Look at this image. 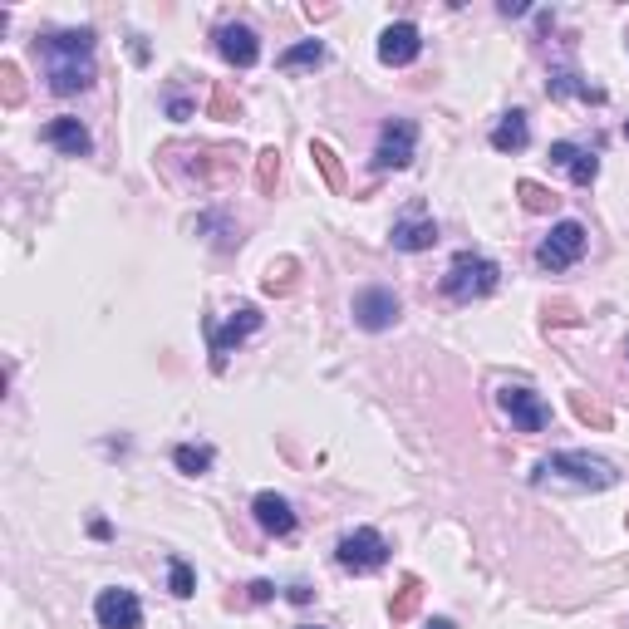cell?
Masks as SVG:
<instances>
[{
	"label": "cell",
	"mask_w": 629,
	"mask_h": 629,
	"mask_svg": "<svg viewBox=\"0 0 629 629\" xmlns=\"http://www.w3.org/2000/svg\"><path fill=\"white\" fill-rule=\"evenodd\" d=\"M35 50L45 59V79H50V89H55L59 99H69V94H84L89 84H94V35L89 30H55V35H45V40H35Z\"/></svg>",
	"instance_id": "1"
},
{
	"label": "cell",
	"mask_w": 629,
	"mask_h": 629,
	"mask_svg": "<svg viewBox=\"0 0 629 629\" xmlns=\"http://www.w3.org/2000/svg\"><path fill=\"white\" fill-rule=\"evenodd\" d=\"M546 477H561L580 492H610L620 482L615 462L595 458V453H551V458L536 462V482H546Z\"/></svg>",
	"instance_id": "2"
},
{
	"label": "cell",
	"mask_w": 629,
	"mask_h": 629,
	"mask_svg": "<svg viewBox=\"0 0 629 629\" xmlns=\"http://www.w3.org/2000/svg\"><path fill=\"white\" fill-rule=\"evenodd\" d=\"M497 286H502V266H497L492 256H482V251H462V256H453V266H448V276H443V295L458 300V305L487 300Z\"/></svg>",
	"instance_id": "3"
},
{
	"label": "cell",
	"mask_w": 629,
	"mask_h": 629,
	"mask_svg": "<svg viewBox=\"0 0 629 629\" xmlns=\"http://www.w3.org/2000/svg\"><path fill=\"white\" fill-rule=\"evenodd\" d=\"M335 561H340L344 571L369 575V571H379V566L389 561V541H384L374 526H359V531H349L340 546H335Z\"/></svg>",
	"instance_id": "4"
},
{
	"label": "cell",
	"mask_w": 629,
	"mask_h": 629,
	"mask_svg": "<svg viewBox=\"0 0 629 629\" xmlns=\"http://www.w3.org/2000/svg\"><path fill=\"white\" fill-rule=\"evenodd\" d=\"M580 256H585V227L580 222H556L551 236L536 246V266L541 271H571Z\"/></svg>",
	"instance_id": "5"
},
{
	"label": "cell",
	"mask_w": 629,
	"mask_h": 629,
	"mask_svg": "<svg viewBox=\"0 0 629 629\" xmlns=\"http://www.w3.org/2000/svg\"><path fill=\"white\" fill-rule=\"evenodd\" d=\"M261 330V310L256 305H241L236 315H231L227 325H217V320H207V340H212V369L222 374L227 369V354L236 349L241 340H251Z\"/></svg>",
	"instance_id": "6"
},
{
	"label": "cell",
	"mask_w": 629,
	"mask_h": 629,
	"mask_svg": "<svg viewBox=\"0 0 629 629\" xmlns=\"http://www.w3.org/2000/svg\"><path fill=\"white\" fill-rule=\"evenodd\" d=\"M497 403H502V413L512 418V428H521V433H541V428H551V403L541 399V394H531L526 384H507V389H497Z\"/></svg>",
	"instance_id": "7"
},
{
	"label": "cell",
	"mask_w": 629,
	"mask_h": 629,
	"mask_svg": "<svg viewBox=\"0 0 629 629\" xmlns=\"http://www.w3.org/2000/svg\"><path fill=\"white\" fill-rule=\"evenodd\" d=\"M413 148H418V128H413L408 118H389L384 133H379V148H374V168L403 172L413 163Z\"/></svg>",
	"instance_id": "8"
},
{
	"label": "cell",
	"mask_w": 629,
	"mask_h": 629,
	"mask_svg": "<svg viewBox=\"0 0 629 629\" xmlns=\"http://www.w3.org/2000/svg\"><path fill=\"white\" fill-rule=\"evenodd\" d=\"M94 620L104 629H143V605H138V595L133 590H99V600H94Z\"/></svg>",
	"instance_id": "9"
},
{
	"label": "cell",
	"mask_w": 629,
	"mask_h": 629,
	"mask_svg": "<svg viewBox=\"0 0 629 629\" xmlns=\"http://www.w3.org/2000/svg\"><path fill=\"white\" fill-rule=\"evenodd\" d=\"M354 320L364 325V330H389L394 320H399V295L389 286H369L354 295Z\"/></svg>",
	"instance_id": "10"
},
{
	"label": "cell",
	"mask_w": 629,
	"mask_h": 629,
	"mask_svg": "<svg viewBox=\"0 0 629 629\" xmlns=\"http://www.w3.org/2000/svg\"><path fill=\"white\" fill-rule=\"evenodd\" d=\"M423 50V35H418V25H408V20H394L384 35H379V59L389 64V69H403V64H413Z\"/></svg>",
	"instance_id": "11"
},
{
	"label": "cell",
	"mask_w": 629,
	"mask_h": 629,
	"mask_svg": "<svg viewBox=\"0 0 629 629\" xmlns=\"http://www.w3.org/2000/svg\"><path fill=\"white\" fill-rule=\"evenodd\" d=\"M217 55L227 59V64H236V69H251L256 59H261V40H256V30L251 25H222L217 30Z\"/></svg>",
	"instance_id": "12"
},
{
	"label": "cell",
	"mask_w": 629,
	"mask_h": 629,
	"mask_svg": "<svg viewBox=\"0 0 629 629\" xmlns=\"http://www.w3.org/2000/svg\"><path fill=\"white\" fill-rule=\"evenodd\" d=\"M45 143H55L59 153H69V158H89L94 153V138H89V128L79 123V118L59 114L45 123Z\"/></svg>",
	"instance_id": "13"
},
{
	"label": "cell",
	"mask_w": 629,
	"mask_h": 629,
	"mask_svg": "<svg viewBox=\"0 0 629 629\" xmlns=\"http://www.w3.org/2000/svg\"><path fill=\"white\" fill-rule=\"evenodd\" d=\"M551 163L571 172L575 187H590V182L600 177V158H595L590 148H575V143H551Z\"/></svg>",
	"instance_id": "14"
},
{
	"label": "cell",
	"mask_w": 629,
	"mask_h": 629,
	"mask_svg": "<svg viewBox=\"0 0 629 629\" xmlns=\"http://www.w3.org/2000/svg\"><path fill=\"white\" fill-rule=\"evenodd\" d=\"M251 516H256V526H261L266 536H290V531H295V512H290L286 497H276V492H261V497L251 502Z\"/></svg>",
	"instance_id": "15"
},
{
	"label": "cell",
	"mask_w": 629,
	"mask_h": 629,
	"mask_svg": "<svg viewBox=\"0 0 629 629\" xmlns=\"http://www.w3.org/2000/svg\"><path fill=\"white\" fill-rule=\"evenodd\" d=\"M389 236H394L399 251H428L438 241V222L433 217H403V222H394Z\"/></svg>",
	"instance_id": "16"
},
{
	"label": "cell",
	"mask_w": 629,
	"mask_h": 629,
	"mask_svg": "<svg viewBox=\"0 0 629 629\" xmlns=\"http://www.w3.org/2000/svg\"><path fill=\"white\" fill-rule=\"evenodd\" d=\"M531 143V128H526V114L521 109H512V114H502V123L492 128V148L497 153H521Z\"/></svg>",
	"instance_id": "17"
},
{
	"label": "cell",
	"mask_w": 629,
	"mask_h": 629,
	"mask_svg": "<svg viewBox=\"0 0 629 629\" xmlns=\"http://www.w3.org/2000/svg\"><path fill=\"white\" fill-rule=\"evenodd\" d=\"M546 94L551 99H566V94H575V99H590V104H605V89H595V84H585L575 69H556L551 74V84H546Z\"/></svg>",
	"instance_id": "18"
},
{
	"label": "cell",
	"mask_w": 629,
	"mask_h": 629,
	"mask_svg": "<svg viewBox=\"0 0 629 629\" xmlns=\"http://www.w3.org/2000/svg\"><path fill=\"white\" fill-rule=\"evenodd\" d=\"M418 605H423V580L408 575L399 590H394V600H389V620H394V625H408V620L418 615Z\"/></svg>",
	"instance_id": "19"
},
{
	"label": "cell",
	"mask_w": 629,
	"mask_h": 629,
	"mask_svg": "<svg viewBox=\"0 0 629 629\" xmlns=\"http://www.w3.org/2000/svg\"><path fill=\"white\" fill-rule=\"evenodd\" d=\"M172 462H177L187 477H202V472H212L217 453H212L207 443H182V448H172Z\"/></svg>",
	"instance_id": "20"
},
{
	"label": "cell",
	"mask_w": 629,
	"mask_h": 629,
	"mask_svg": "<svg viewBox=\"0 0 629 629\" xmlns=\"http://www.w3.org/2000/svg\"><path fill=\"white\" fill-rule=\"evenodd\" d=\"M295 276H300V261H295V256H281V261L266 266L261 290H266V295H290V290H295Z\"/></svg>",
	"instance_id": "21"
},
{
	"label": "cell",
	"mask_w": 629,
	"mask_h": 629,
	"mask_svg": "<svg viewBox=\"0 0 629 629\" xmlns=\"http://www.w3.org/2000/svg\"><path fill=\"white\" fill-rule=\"evenodd\" d=\"M310 158H315V168L325 172L330 192H344V187H349V182H344V168H340V153H335L330 143H310Z\"/></svg>",
	"instance_id": "22"
},
{
	"label": "cell",
	"mask_w": 629,
	"mask_h": 629,
	"mask_svg": "<svg viewBox=\"0 0 629 629\" xmlns=\"http://www.w3.org/2000/svg\"><path fill=\"white\" fill-rule=\"evenodd\" d=\"M571 413H575V418H580V423H590V428H600V433H605V428L615 423V418H610V408H605V403L595 399V394H571Z\"/></svg>",
	"instance_id": "23"
},
{
	"label": "cell",
	"mask_w": 629,
	"mask_h": 629,
	"mask_svg": "<svg viewBox=\"0 0 629 629\" xmlns=\"http://www.w3.org/2000/svg\"><path fill=\"white\" fill-rule=\"evenodd\" d=\"M516 197H521V207H526V212H556V202H561L551 187H541V182H531V177H521V182H516Z\"/></svg>",
	"instance_id": "24"
},
{
	"label": "cell",
	"mask_w": 629,
	"mask_h": 629,
	"mask_svg": "<svg viewBox=\"0 0 629 629\" xmlns=\"http://www.w3.org/2000/svg\"><path fill=\"white\" fill-rule=\"evenodd\" d=\"M0 104L5 109H20L25 104V79H20V64H0Z\"/></svg>",
	"instance_id": "25"
},
{
	"label": "cell",
	"mask_w": 629,
	"mask_h": 629,
	"mask_svg": "<svg viewBox=\"0 0 629 629\" xmlns=\"http://www.w3.org/2000/svg\"><path fill=\"white\" fill-rule=\"evenodd\" d=\"M276 182H281V153L276 148H261L256 153V192H276Z\"/></svg>",
	"instance_id": "26"
},
{
	"label": "cell",
	"mask_w": 629,
	"mask_h": 629,
	"mask_svg": "<svg viewBox=\"0 0 629 629\" xmlns=\"http://www.w3.org/2000/svg\"><path fill=\"white\" fill-rule=\"evenodd\" d=\"M320 59H325V45H320V40H300V45H290L276 64H281V69H300V64H320Z\"/></svg>",
	"instance_id": "27"
},
{
	"label": "cell",
	"mask_w": 629,
	"mask_h": 629,
	"mask_svg": "<svg viewBox=\"0 0 629 629\" xmlns=\"http://www.w3.org/2000/svg\"><path fill=\"white\" fill-rule=\"evenodd\" d=\"M207 118H222V123L241 118V99L231 94L227 84H217V89H212V99H207Z\"/></svg>",
	"instance_id": "28"
},
{
	"label": "cell",
	"mask_w": 629,
	"mask_h": 629,
	"mask_svg": "<svg viewBox=\"0 0 629 629\" xmlns=\"http://www.w3.org/2000/svg\"><path fill=\"white\" fill-rule=\"evenodd\" d=\"M168 590L177 595V600H187V595L197 590V575H192V566H187L182 556H172L168 561Z\"/></svg>",
	"instance_id": "29"
},
{
	"label": "cell",
	"mask_w": 629,
	"mask_h": 629,
	"mask_svg": "<svg viewBox=\"0 0 629 629\" xmlns=\"http://www.w3.org/2000/svg\"><path fill=\"white\" fill-rule=\"evenodd\" d=\"M546 325H575L580 320V310H575V300H546Z\"/></svg>",
	"instance_id": "30"
},
{
	"label": "cell",
	"mask_w": 629,
	"mask_h": 629,
	"mask_svg": "<svg viewBox=\"0 0 629 629\" xmlns=\"http://www.w3.org/2000/svg\"><path fill=\"white\" fill-rule=\"evenodd\" d=\"M271 595H276V585H271V580H251V585H246V600H251V605H266Z\"/></svg>",
	"instance_id": "31"
},
{
	"label": "cell",
	"mask_w": 629,
	"mask_h": 629,
	"mask_svg": "<svg viewBox=\"0 0 629 629\" xmlns=\"http://www.w3.org/2000/svg\"><path fill=\"white\" fill-rule=\"evenodd\" d=\"M428 629H453V620H433V625Z\"/></svg>",
	"instance_id": "32"
},
{
	"label": "cell",
	"mask_w": 629,
	"mask_h": 629,
	"mask_svg": "<svg viewBox=\"0 0 629 629\" xmlns=\"http://www.w3.org/2000/svg\"><path fill=\"white\" fill-rule=\"evenodd\" d=\"M300 629H320V625H300Z\"/></svg>",
	"instance_id": "33"
},
{
	"label": "cell",
	"mask_w": 629,
	"mask_h": 629,
	"mask_svg": "<svg viewBox=\"0 0 629 629\" xmlns=\"http://www.w3.org/2000/svg\"><path fill=\"white\" fill-rule=\"evenodd\" d=\"M625 133H629V123H625Z\"/></svg>",
	"instance_id": "34"
},
{
	"label": "cell",
	"mask_w": 629,
	"mask_h": 629,
	"mask_svg": "<svg viewBox=\"0 0 629 629\" xmlns=\"http://www.w3.org/2000/svg\"><path fill=\"white\" fill-rule=\"evenodd\" d=\"M625 526H629V516H625Z\"/></svg>",
	"instance_id": "35"
},
{
	"label": "cell",
	"mask_w": 629,
	"mask_h": 629,
	"mask_svg": "<svg viewBox=\"0 0 629 629\" xmlns=\"http://www.w3.org/2000/svg\"><path fill=\"white\" fill-rule=\"evenodd\" d=\"M625 354H629V344H625Z\"/></svg>",
	"instance_id": "36"
}]
</instances>
